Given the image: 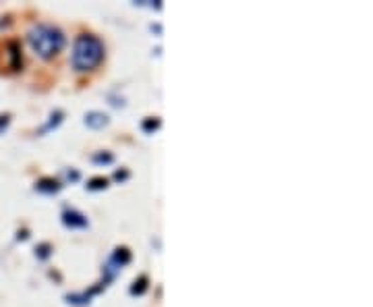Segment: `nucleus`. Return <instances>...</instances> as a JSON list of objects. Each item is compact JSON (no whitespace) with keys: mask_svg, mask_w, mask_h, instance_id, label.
<instances>
[{"mask_svg":"<svg viewBox=\"0 0 373 307\" xmlns=\"http://www.w3.org/2000/svg\"><path fill=\"white\" fill-rule=\"evenodd\" d=\"M50 253H52V245H50V243H40V245L35 247V255H37L40 260H48Z\"/></svg>","mask_w":373,"mask_h":307,"instance_id":"1a4fd4ad","label":"nucleus"},{"mask_svg":"<svg viewBox=\"0 0 373 307\" xmlns=\"http://www.w3.org/2000/svg\"><path fill=\"white\" fill-rule=\"evenodd\" d=\"M61 181L59 179H52V177H44L35 183V189L40 193H59L61 191Z\"/></svg>","mask_w":373,"mask_h":307,"instance_id":"20e7f679","label":"nucleus"},{"mask_svg":"<svg viewBox=\"0 0 373 307\" xmlns=\"http://www.w3.org/2000/svg\"><path fill=\"white\" fill-rule=\"evenodd\" d=\"M141 127H143V131H146V133H154L155 129L160 127V119H155V117H150V119H146V121H143V124H141Z\"/></svg>","mask_w":373,"mask_h":307,"instance_id":"9b49d317","label":"nucleus"},{"mask_svg":"<svg viewBox=\"0 0 373 307\" xmlns=\"http://www.w3.org/2000/svg\"><path fill=\"white\" fill-rule=\"evenodd\" d=\"M114 179H117V181H126V179H129V170H117V173H114Z\"/></svg>","mask_w":373,"mask_h":307,"instance_id":"ddd939ff","label":"nucleus"},{"mask_svg":"<svg viewBox=\"0 0 373 307\" xmlns=\"http://www.w3.org/2000/svg\"><path fill=\"white\" fill-rule=\"evenodd\" d=\"M104 59V44L92 33H83L75 40L71 62L77 71H92Z\"/></svg>","mask_w":373,"mask_h":307,"instance_id":"f03ea898","label":"nucleus"},{"mask_svg":"<svg viewBox=\"0 0 373 307\" xmlns=\"http://www.w3.org/2000/svg\"><path fill=\"white\" fill-rule=\"evenodd\" d=\"M6 124H8V115L0 117V131H2V127H6Z\"/></svg>","mask_w":373,"mask_h":307,"instance_id":"2eb2a0df","label":"nucleus"},{"mask_svg":"<svg viewBox=\"0 0 373 307\" xmlns=\"http://www.w3.org/2000/svg\"><path fill=\"white\" fill-rule=\"evenodd\" d=\"M106 187H108V179L106 177H93L92 181L88 183V189H92V191H102Z\"/></svg>","mask_w":373,"mask_h":307,"instance_id":"6e6552de","label":"nucleus"},{"mask_svg":"<svg viewBox=\"0 0 373 307\" xmlns=\"http://www.w3.org/2000/svg\"><path fill=\"white\" fill-rule=\"evenodd\" d=\"M92 160L95 162V164H112V162H114V156H112L110 152H100V154H95Z\"/></svg>","mask_w":373,"mask_h":307,"instance_id":"9d476101","label":"nucleus"},{"mask_svg":"<svg viewBox=\"0 0 373 307\" xmlns=\"http://www.w3.org/2000/svg\"><path fill=\"white\" fill-rule=\"evenodd\" d=\"M62 117H64V112H62V110H54V112H52V117H50L52 121H48V124H46V127H44L42 131H48V129L57 127V124H59L62 121Z\"/></svg>","mask_w":373,"mask_h":307,"instance_id":"f8f14e48","label":"nucleus"},{"mask_svg":"<svg viewBox=\"0 0 373 307\" xmlns=\"http://www.w3.org/2000/svg\"><path fill=\"white\" fill-rule=\"evenodd\" d=\"M62 224L69 226V228H85L88 226V218L81 212L73 210V208H66L62 212Z\"/></svg>","mask_w":373,"mask_h":307,"instance_id":"7ed1b4c3","label":"nucleus"},{"mask_svg":"<svg viewBox=\"0 0 373 307\" xmlns=\"http://www.w3.org/2000/svg\"><path fill=\"white\" fill-rule=\"evenodd\" d=\"M30 46L33 48V52L42 59H52L64 48V33L54 25L48 23H40L30 31L28 35Z\"/></svg>","mask_w":373,"mask_h":307,"instance_id":"f257e3e1","label":"nucleus"},{"mask_svg":"<svg viewBox=\"0 0 373 307\" xmlns=\"http://www.w3.org/2000/svg\"><path fill=\"white\" fill-rule=\"evenodd\" d=\"M148 284H150V278L146 274H141L139 278H135L133 286H131V295H143L148 291Z\"/></svg>","mask_w":373,"mask_h":307,"instance_id":"0eeeda50","label":"nucleus"},{"mask_svg":"<svg viewBox=\"0 0 373 307\" xmlns=\"http://www.w3.org/2000/svg\"><path fill=\"white\" fill-rule=\"evenodd\" d=\"M110 262H112L117 268H123V266H126V264L131 262V251H129L126 247H117L114 253H112V257H110Z\"/></svg>","mask_w":373,"mask_h":307,"instance_id":"423d86ee","label":"nucleus"},{"mask_svg":"<svg viewBox=\"0 0 373 307\" xmlns=\"http://www.w3.org/2000/svg\"><path fill=\"white\" fill-rule=\"evenodd\" d=\"M85 124H88L90 129H102V127H106V124H108V115L97 112V110L88 112V115H85Z\"/></svg>","mask_w":373,"mask_h":307,"instance_id":"39448f33","label":"nucleus"},{"mask_svg":"<svg viewBox=\"0 0 373 307\" xmlns=\"http://www.w3.org/2000/svg\"><path fill=\"white\" fill-rule=\"evenodd\" d=\"M66 177H69L71 181H77V179H79V173H77V170H69Z\"/></svg>","mask_w":373,"mask_h":307,"instance_id":"4468645a","label":"nucleus"}]
</instances>
